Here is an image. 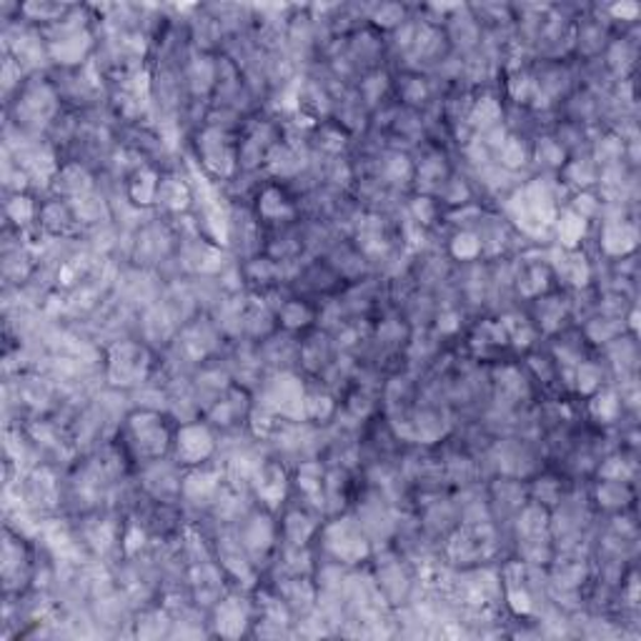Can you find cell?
<instances>
[{
    "mask_svg": "<svg viewBox=\"0 0 641 641\" xmlns=\"http://www.w3.org/2000/svg\"><path fill=\"white\" fill-rule=\"evenodd\" d=\"M176 457H179L181 467H198V463H206L210 453L216 451L214 434H210L208 424H201V421H189V424H181L179 432H176Z\"/></svg>",
    "mask_w": 641,
    "mask_h": 641,
    "instance_id": "cell-1",
    "label": "cell"
}]
</instances>
